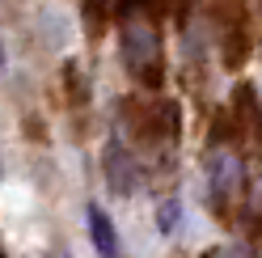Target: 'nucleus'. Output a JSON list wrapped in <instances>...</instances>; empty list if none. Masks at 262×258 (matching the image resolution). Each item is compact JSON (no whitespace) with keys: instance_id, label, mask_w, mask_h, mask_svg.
Returning a JSON list of instances; mask_svg holds the SVG:
<instances>
[{"instance_id":"nucleus-4","label":"nucleus","mask_w":262,"mask_h":258,"mask_svg":"<svg viewBox=\"0 0 262 258\" xmlns=\"http://www.w3.org/2000/svg\"><path fill=\"white\" fill-rule=\"evenodd\" d=\"M85 220H89V237H93L97 254H102V258H119V237H114L110 216H106L97 203H89V207H85Z\"/></svg>"},{"instance_id":"nucleus-5","label":"nucleus","mask_w":262,"mask_h":258,"mask_svg":"<svg viewBox=\"0 0 262 258\" xmlns=\"http://www.w3.org/2000/svg\"><path fill=\"white\" fill-rule=\"evenodd\" d=\"M178 212H182V203L178 199H165L157 207V233H173L178 229Z\"/></svg>"},{"instance_id":"nucleus-3","label":"nucleus","mask_w":262,"mask_h":258,"mask_svg":"<svg viewBox=\"0 0 262 258\" xmlns=\"http://www.w3.org/2000/svg\"><path fill=\"white\" fill-rule=\"evenodd\" d=\"M102 165H106V182H110V190L119 199H127V195L140 190V165H136V157H131L119 140L106 144V161H102Z\"/></svg>"},{"instance_id":"nucleus-1","label":"nucleus","mask_w":262,"mask_h":258,"mask_svg":"<svg viewBox=\"0 0 262 258\" xmlns=\"http://www.w3.org/2000/svg\"><path fill=\"white\" fill-rule=\"evenodd\" d=\"M123 63L136 85L144 89H161L165 80V51H161V30L148 13H127L123 17Z\"/></svg>"},{"instance_id":"nucleus-2","label":"nucleus","mask_w":262,"mask_h":258,"mask_svg":"<svg viewBox=\"0 0 262 258\" xmlns=\"http://www.w3.org/2000/svg\"><path fill=\"white\" fill-rule=\"evenodd\" d=\"M241 186H245V161L237 157V148H220V140L207 148V190H211V203L216 212H233V203L241 199Z\"/></svg>"},{"instance_id":"nucleus-6","label":"nucleus","mask_w":262,"mask_h":258,"mask_svg":"<svg viewBox=\"0 0 262 258\" xmlns=\"http://www.w3.org/2000/svg\"><path fill=\"white\" fill-rule=\"evenodd\" d=\"M0 68H5V51H0Z\"/></svg>"},{"instance_id":"nucleus-7","label":"nucleus","mask_w":262,"mask_h":258,"mask_svg":"<svg viewBox=\"0 0 262 258\" xmlns=\"http://www.w3.org/2000/svg\"><path fill=\"white\" fill-rule=\"evenodd\" d=\"M0 174H5V165H0Z\"/></svg>"}]
</instances>
